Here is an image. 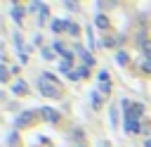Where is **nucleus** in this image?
<instances>
[{
	"label": "nucleus",
	"instance_id": "f257e3e1",
	"mask_svg": "<svg viewBox=\"0 0 151 147\" xmlns=\"http://www.w3.org/2000/svg\"><path fill=\"white\" fill-rule=\"evenodd\" d=\"M38 88L45 97H57L59 95V81L52 74H40L38 76Z\"/></svg>",
	"mask_w": 151,
	"mask_h": 147
},
{
	"label": "nucleus",
	"instance_id": "f03ea898",
	"mask_svg": "<svg viewBox=\"0 0 151 147\" xmlns=\"http://www.w3.org/2000/svg\"><path fill=\"white\" fill-rule=\"evenodd\" d=\"M33 119H35V114H33V111H21V114L17 116V121H14V126H17V128L31 126V123H33Z\"/></svg>",
	"mask_w": 151,
	"mask_h": 147
},
{
	"label": "nucleus",
	"instance_id": "7ed1b4c3",
	"mask_svg": "<svg viewBox=\"0 0 151 147\" xmlns=\"http://www.w3.org/2000/svg\"><path fill=\"white\" fill-rule=\"evenodd\" d=\"M40 114H42V119L50 121V123H57V121H59V114H57L52 107H40Z\"/></svg>",
	"mask_w": 151,
	"mask_h": 147
},
{
	"label": "nucleus",
	"instance_id": "20e7f679",
	"mask_svg": "<svg viewBox=\"0 0 151 147\" xmlns=\"http://www.w3.org/2000/svg\"><path fill=\"white\" fill-rule=\"evenodd\" d=\"M76 52H78V55L83 57V62H85V66H87V69H90V66L94 64V57H92V55H90V52H87L85 47H80V45H76Z\"/></svg>",
	"mask_w": 151,
	"mask_h": 147
},
{
	"label": "nucleus",
	"instance_id": "39448f33",
	"mask_svg": "<svg viewBox=\"0 0 151 147\" xmlns=\"http://www.w3.org/2000/svg\"><path fill=\"white\" fill-rule=\"evenodd\" d=\"M137 130H142V128H139V123H137V119L125 116V133H137Z\"/></svg>",
	"mask_w": 151,
	"mask_h": 147
},
{
	"label": "nucleus",
	"instance_id": "423d86ee",
	"mask_svg": "<svg viewBox=\"0 0 151 147\" xmlns=\"http://www.w3.org/2000/svg\"><path fill=\"white\" fill-rule=\"evenodd\" d=\"M12 92H17V95H24V92H26V83H24L21 78H19V81H14V83H12Z\"/></svg>",
	"mask_w": 151,
	"mask_h": 147
},
{
	"label": "nucleus",
	"instance_id": "0eeeda50",
	"mask_svg": "<svg viewBox=\"0 0 151 147\" xmlns=\"http://www.w3.org/2000/svg\"><path fill=\"white\" fill-rule=\"evenodd\" d=\"M12 19H14V21H21V19H24V7L12 5Z\"/></svg>",
	"mask_w": 151,
	"mask_h": 147
},
{
	"label": "nucleus",
	"instance_id": "6e6552de",
	"mask_svg": "<svg viewBox=\"0 0 151 147\" xmlns=\"http://www.w3.org/2000/svg\"><path fill=\"white\" fill-rule=\"evenodd\" d=\"M94 24H97L99 28H109V26H111V24H109V19H106L104 14H97V17H94Z\"/></svg>",
	"mask_w": 151,
	"mask_h": 147
},
{
	"label": "nucleus",
	"instance_id": "1a4fd4ad",
	"mask_svg": "<svg viewBox=\"0 0 151 147\" xmlns=\"http://www.w3.org/2000/svg\"><path fill=\"white\" fill-rule=\"evenodd\" d=\"M66 26H68V21H61V19H54V21H52V31H54V33L64 31Z\"/></svg>",
	"mask_w": 151,
	"mask_h": 147
},
{
	"label": "nucleus",
	"instance_id": "9d476101",
	"mask_svg": "<svg viewBox=\"0 0 151 147\" xmlns=\"http://www.w3.org/2000/svg\"><path fill=\"white\" fill-rule=\"evenodd\" d=\"M109 119H111V126L116 128V126H118V107H111V111H109Z\"/></svg>",
	"mask_w": 151,
	"mask_h": 147
},
{
	"label": "nucleus",
	"instance_id": "9b49d317",
	"mask_svg": "<svg viewBox=\"0 0 151 147\" xmlns=\"http://www.w3.org/2000/svg\"><path fill=\"white\" fill-rule=\"evenodd\" d=\"M66 31H68L71 36H78V33H80V28H78V24H71V21H68V26H66Z\"/></svg>",
	"mask_w": 151,
	"mask_h": 147
},
{
	"label": "nucleus",
	"instance_id": "f8f14e48",
	"mask_svg": "<svg viewBox=\"0 0 151 147\" xmlns=\"http://www.w3.org/2000/svg\"><path fill=\"white\" fill-rule=\"evenodd\" d=\"M116 59H118V64H127V62H130V57H127V55H125L123 50H120V52L116 55Z\"/></svg>",
	"mask_w": 151,
	"mask_h": 147
},
{
	"label": "nucleus",
	"instance_id": "ddd939ff",
	"mask_svg": "<svg viewBox=\"0 0 151 147\" xmlns=\"http://www.w3.org/2000/svg\"><path fill=\"white\" fill-rule=\"evenodd\" d=\"M59 71L68 76V74H71V62H61V64H59Z\"/></svg>",
	"mask_w": 151,
	"mask_h": 147
},
{
	"label": "nucleus",
	"instance_id": "4468645a",
	"mask_svg": "<svg viewBox=\"0 0 151 147\" xmlns=\"http://www.w3.org/2000/svg\"><path fill=\"white\" fill-rule=\"evenodd\" d=\"M7 142H9V147H17V142H19L17 133H9V135H7Z\"/></svg>",
	"mask_w": 151,
	"mask_h": 147
},
{
	"label": "nucleus",
	"instance_id": "2eb2a0df",
	"mask_svg": "<svg viewBox=\"0 0 151 147\" xmlns=\"http://www.w3.org/2000/svg\"><path fill=\"white\" fill-rule=\"evenodd\" d=\"M111 88H113L111 83H99V92H104V95H106V92H111Z\"/></svg>",
	"mask_w": 151,
	"mask_h": 147
},
{
	"label": "nucleus",
	"instance_id": "dca6fc26",
	"mask_svg": "<svg viewBox=\"0 0 151 147\" xmlns=\"http://www.w3.org/2000/svg\"><path fill=\"white\" fill-rule=\"evenodd\" d=\"M9 78V71H7V66H0V81H7Z\"/></svg>",
	"mask_w": 151,
	"mask_h": 147
},
{
	"label": "nucleus",
	"instance_id": "f3484780",
	"mask_svg": "<svg viewBox=\"0 0 151 147\" xmlns=\"http://www.w3.org/2000/svg\"><path fill=\"white\" fill-rule=\"evenodd\" d=\"M92 104H94V107L101 104V95H99V92H92Z\"/></svg>",
	"mask_w": 151,
	"mask_h": 147
},
{
	"label": "nucleus",
	"instance_id": "a211bd4d",
	"mask_svg": "<svg viewBox=\"0 0 151 147\" xmlns=\"http://www.w3.org/2000/svg\"><path fill=\"white\" fill-rule=\"evenodd\" d=\"M142 71L151 74V59H144V62H142Z\"/></svg>",
	"mask_w": 151,
	"mask_h": 147
},
{
	"label": "nucleus",
	"instance_id": "6ab92c4d",
	"mask_svg": "<svg viewBox=\"0 0 151 147\" xmlns=\"http://www.w3.org/2000/svg\"><path fill=\"white\" fill-rule=\"evenodd\" d=\"M68 78H71V81H78V78H83V76H80V71H71Z\"/></svg>",
	"mask_w": 151,
	"mask_h": 147
},
{
	"label": "nucleus",
	"instance_id": "aec40b11",
	"mask_svg": "<svg viewBox=\"0 0 151 147\" xmlns=\"http://www.w3.org/2000/svg\"><path fill=\"white\" fill-rule=\"evenodd\" d=\"M66 7H68V9H78V2H71V0H68V2H66Z\"/></svg>",
	"mask_w": 151,
	"mask_h": 147
},
{
	"label": "nucleus",
	"instance_id": "412c9836",
	"mask_svg": "<svg viewBox=\"0 0 151 147\" xmlns=\"http://www.w3.org/2000/svg\"><path fill=\"white\" fill-rule=\"evenodd\" d=\"M99 147H109V142H101V145H99Z\"/></svg>",
	"mask_w": 151,
	"mask_h": 147
},
{
	"label": "nucleus",
	"instance_id": "4be33fe9",
	"mask_svg": "<svg viewBox=\"0 0 151 147\" xmlns=\"http://www.w3.org/2000/svg\"><path fill=\"white\" fill-rule=\"evenodd\" d=\"M146 147H151V140H149V142H146Z\"/></svg>",
	"mask_w": 151,
	"mask_h": 147
},
{
	"label": "nucleus",
	"instance_id": "5701e85b",
	"mask_svg": "<svg viewBox=\"0 0 151 147\" xmlns=\"http://www.w3.org/2000/svg\"><path fill=\"white\" fill-rule=\"evenodd\" d=\"M78 147H83V145H78Z\"/></svg>",
	"mask_w": 151,
	"mask_h": 147
}]
</instances>
